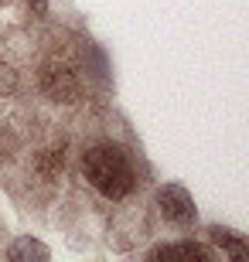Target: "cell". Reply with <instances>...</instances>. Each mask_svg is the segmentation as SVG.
<instances>
[{
    "label": "cell",
    "mask_w": 249,
    "mask_h": 262,
    "mask_svg": "<svg viewBox=\"0 0 249 262\" xmlns=\"http://www.w3.org/2000/svg\"><path fill=\"white\" fill-rule=\"evenodd\" d=\"M82 174L109 201H123L137 184V174H133V167H130V160H126V154L120 146H109V143L89 146L86 154H82Z\"/></svg>",
    "instance_id": "1"
},
{
    "label": "cell",
    "mask_w": 249,
    "mask_h": 262,
    "mask_svg": "<svg viewBox=\"0 0 249 262\" xmlns=\"http://www.w3.org/2000/svg\"><path fill=\"white\" fill-rule=\"evenodd\" d=\"M157 208H161L164 222L178 225V228L195 225V201L181 184H164L161 191H157Z\"/></svg>",
    "instance_id": "2"
},
{
    "label": "cell",
    "mask_w": 249,
    "mask_h": 262,
    "mask_svg": "<svg viewBox=\"0 0 249 262\" xmlns=\"http://www.w3.org/2000/svg\"><path fill=\"white\" fill-rule=\"evenodd\" d=\"M41 89H45V96L55 99V102H75V96H79L75 75H72L68 68H55V65L41 72Z\"/></svg>",
    "instance_id": "3"
},
{
    "label": "cell",
    "mask_w": 249,
    "mask_h": 262,
    "mask_svg": "<svg viewBox=\"0 0 249 262\" xmlns=\"http://www.w3.org/2000/svg\"><path fill=\"white\" fill-rule=\"evenodd\" d=\"M150 259H188V262H208L212 249L198 242H174V245H157Z\"/></svg>",
    "instance_id": "4"
},
{
    "label": "cell",
    "mask_w": 249,
    "mask_h": 262,
    "mask_svg": "<svg viewBox=\"0 0 249 262\" xmlns=\"http://www.w3.org/2000/svg\"><path fill=\"white\" fill-rule=\"evenodd\" d=\"M208 238L215 245H219L222 252H229L232 259H249V249H246V238H242L239 232H232V228H219V225H212L208 228Z\"/></svg>",
    "instance_id": "5"
},
{
    "label": "cell",
    "mask_w": 249,
    "mask_h": 262,
    "mask_svg": "<svg viewBox=\"0 0 249 262\" xmlns=\"http://www.w3.org/2000/svg\"><path fill=\"white\" fill-rule=\"evenodd\" d=\"M7 259H10V262H24V259H38V262H45V259H48V249H45L41 242L21 238V242H14V245H10Z\"/></svg>",
    "instance_id": "6"
},
{
    "label": "cell",
    "mask_w": 249,
    "mask_h": 262,
    "mask_svg": "<svg viewBox=\"0 0 249 262\" xmlns=\"http://www.w3.org/2000/svg\"><path fill=\"white\" fill-rule=\"evenodd\" d=\"M62 164H65V160H62V154H58V150H41V154H38V170L45 177L62 174Z\"/></svg>",
    "instance_id": "7"
},
{
    "label": "cell",
    "mask_w": 249,
    "mask_h": 262,
    "mask_svg": "<svg viewBox=\"0 0 249 262\" xmlns=\"http://www.w3.org/2000/svg\"><path fill=\"white\" fill-rule=\"evenodd\" d=\"M7 92H14V72L10 65H0V96H7Z\"/></svg>",
    "instance_id": "8"
}]
</instances>
